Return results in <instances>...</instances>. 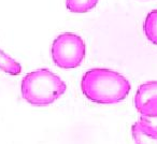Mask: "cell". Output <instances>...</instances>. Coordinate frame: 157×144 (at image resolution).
Here are the masks:
<instances>
[{"label":"cell","instance_id":"277c9868","mask_svg":"<svg viewBox=\"0 0 157 144\" xmlns=\"http://www.w3.org/2000/svg\"><path fill=\"white\" fill-rule=\"evenodd\" d=\"M135 108L141 116L157 117V81H148L138 87L135 95Z\"/></svg>","mask_w":157,"mask_h":144},{"label":"cell","instance_id":"8992f818","mask_svg":"<svg viewBox=\"0 0 157 144\" xmlns=\"http://www.w3.org/2000/svg\"><path fill=\"white\" fill-rule=\"evenodd\" d=\"M143 31L148 41L157 46V9L148 12L143 23Z\"/></svg>","mask_w":157,"mask_h":144},{"label":"cell","instance_id":"5b68a950","mask_svg":"<svg viewBox=\"0 0 157 144\" xmlns=\"http://www.w3.org/2000/svg\"><path fill=\"white\" fill-rule=\"evenodd\" d=\"M131 135L136 144H157V131L139 119L131 126Z\"/></svg>","mask_w":157,"mask_h":144},{"label":"cell","instance_id":"9c48e42d","mask_svg":"<svg viewBox=\"0 0 157 144\" xmlns=\"http://www.w3.org/2000/svg\"><path fill=\"white\" fill-rule=\"evenodd\" d=\"M139 120H141V122L145 123L146 125H148V126L152 127V128L154 129V130L157 131V117H155V118H148V117H145V116H140Z\"/></svg>","mask_w":157,"mask_h":144},{"label":"cell","instance_id":"6da1fadb","mask_svg":"<svg viewBox=\"0 0 157 144\" xmlns=\"http://www.w3.org/2000/svg\"><path fill=\"white\" fill-rule=\"evenodd\" d=\"M81 89L90 101L98 104H115L127 98L130 82L118 72L107 68H93L83 74Z\"/></svg>","mask_w":157,"mask_h":144},{"label":"cell","instance_id":"52a82bcc","mask_svg":"<svg viewBox=\"0 0 157 144\" xmlns=\"http://www.w3.org/2000/svg\"><path fill=\"white\" fill-rule=\"evenodd\" d=\"M0 70L10 75H18L22 72V66L10 55L0 50Z\"/></svg>","mask_w":157,"mask_h":144},{"label":"cell","instance_id":"ba28073f","mask_svg":"<svg viewBox=\"0 0 157 144\" xmlns=\"http://www.w3.org/2000/svg\"><path fill=\"white\" fill-rule=\"evenodd\" d=\"M99 0H66V7L73 13H85L97 6Z\"/></svg>","mask_w":157,"mask_h":144},{"label":"cell","instance_id":"7a4b0ae2","mask_svg":"<svg viewBox=\"0 0 157 144\" xmlns=\"http://www.w3.org/2000/svg\"><path fill=\"white\" fill-rule=\"evenodd\" d=\"M66 89L65 82L48 68H40L27 73L21 84L24 100L35 107L52 104L65 94Z\"/></svg>","mask_w":157,"mask_h":144},{"label":"cell","instance_id":"3957f363","mask_svg":"<svg viewBox=\"0 0 157 144\" xmlns=\"http://www.w3.org/2000/svg\"><path fill=\"white\" fill-rule=\"evenodd\" d=\"M86 55V45L80 36L65 32L55 38L51 46V56L55 66L73 69L81 65Z\"/></svg>","mask_w":157,"mask_h":144}]
</instances>
